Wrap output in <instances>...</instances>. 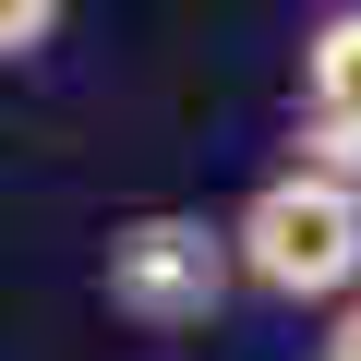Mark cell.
Segmentation results:
<instances>
[{
  "label": "cell",
  "mask_w": 361,
  "mask_h": 361,
  "mask_svg": "<svg viewBox=\"0 0 361 361\" xmlns=\"http://www.w3.org/2000/svg\"><path fill=\"white\" fill-rule=\"evenodd\" d=\"M229 277H253L277 301H349L361 289V193L325 169H277L229 217Z\"/></svg>",
  "instance_id": "6da1fadb"
},
{
  "label": "cell",
  "mask_w": 361,
  "mask_h": 361,
  "mask_svg": "<svg viewBox=\"0 0 361 361\" xmlns=\"http://www.w3.org/2000/svg\"><path fill=\"white\" fill-rule=\"evenodd\" d=\"M301 133H313L301 169H325V180L361 193V0L301 37Z\"/></svg>",
  "instance_id": "3957f363"
},
{
  "label": "cell",
  "mask_w": 361,
  "mask_h": 361,
  "mask_svg": "<svg viewBox=\"0 0 361 361\" xmlns=\"http://www.w3.org/2000/svg\"><path fill=\"white\" fill-rule=\"evenodd\" d=\"M97 277H109V313H133V325H205V313L229 301V229L193 217V205L121 217Z\"/></svg>",
  "instance_id": "7a4b0ae2"
},
{
  "label": "cell",
  "mask_w": 361,
  "mask_h": 361,
  "mask_svg": "<svg viewBox=\"0 0 361 361\" xmlns=\"http://www.w3.org/2000/svg\"><path fill=\"white\" fill-rule=\"evenodd\" d=\"M325 361H361V289L337 301V337H325Z\"/></svg>",
  "instance_id": "5b68a950"
},
{
  "label": "cell",
  "mask_w": 361,
  "mask_h": 361,
  "mask_svg": "<svg viewBox=\"0 0 361 361\" xmlns=\"http://www.w3.org/2000/svg\"><path fill=\"white\" fill-rule=\"evenodd\" d=\"M49 37H61L49 0H13V13H0V61H25V49H49Z\"/></svg>",
  "instance_id": "277c9868"
}]
</instances>
